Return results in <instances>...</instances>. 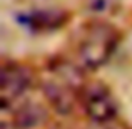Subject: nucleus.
I'll list each match as a JSON object with an SVG mask.
<instances>
[{"label":"nucleus","instance_id":"obj_2","mask_svg":"<svg viewBox=\"0 0 132 129\" xmlns=\"http://www.w3.org/2000/svg\"><path fill=\"white\" fill-rule=\"evenodd\" d=\"M119 34L112 25L104 22L89 24L82 30L80 40L77 47L79 64L84 69L94 71L104 65L116 50Z\"/></svg>","mask_w":132,"mask_h":129},{"label":"nucleus","instance_id":"obj_7","mask_svg":"<svg viewBox=\"0 0 132 129\" xmlns=\"http://www.w3.org/2000/svg\"><path fill=\"white\" fill-rule=\"evenodd\" d=\"M117 0H87V9L94 13H109L116 9Z\"/></svg>","mask_w":132,"mask_h":129},{"label":"nucleus","instance_id":"obj_1","mask_svg":"<svg viewBox=\"0 0 132 129\" xmlns=\"http://www.w3.org/2000/svg\"><path fill=\"white\" fill-rule=\"evenodd\" d=\"M82 89V75L75 65L69 62H55L50 65L44 82V92L57 112L70 114L75 104L80 102Z\"/></svg>","mask_w":132,"mask_h":129},{"label":"nucleus","instance_id":"obj_5","mask_svg":"<svg viewBox=\"0 0 132 129\" xmlns=\"http://www.w3.org/2000/svg\"><path fill=\"white\" fill-rule=\"evenodd\" d=\"M67 20V13L60 10H42L20 17V22L25 24L32 30H50L57 29Z\"/></svg>","mask_w":132,"mask_h":129},{"label":"nucleus","instance_id":"obj_4","mask_svg":"<svg viewBox=\"0 0 132 129\" xmlns=\"http://www.w3.org/2000/svg\"><path fill=\"white\" fill-rule=\"evenodd\" d=\"M32 84V74L22 64L5 62L0 69V99L2 109H7L13 101L29 90Z\"/></svg>","mask_w":132,"mask_h":129},{"label":"nucleus","instance_id":"obj_3","mask_svg":"<svg viewBox=\"0 0 132 129\" xmlns=\"http://www.w3.org/2000/svg\"><path fill=\"white\" fill-rule=\"evenodd\" d=\"M80 104L87 117L95 124H109L117 116V101L109 87L102 82H90L84 86Z\"/></svg>","mask_w":132,"mask_h":129},{"label":"nucleus","instance_id":"obj_6","mask_svg":"<svg viewBox=\"0 0 132 129\" xmlns=\"http://www.w3.org/2000/svg\"><path fill=\"white\" fill-rule=\"evenodd\" d=\"M44 119V112L40 107L34 106V104H27L17 109L15 117H12V126L15 124L17 129H29L39 124Z\"/></svg>","mask_w":132,"mask_h":129},{"label":"nucleus","instance_id":"obj_8","mask_svg":"<svg viewBox=\"0 0 132 129\" xmlns=\"http://www.w3.org/2000/svg\"><path fill=\"white\" fill-rule=\"evenodd\" d=\"M105 129H129V127L124 126V124H119V123H109L105 126Z\"/></svg>","mask_w":132,"mask_h":129}]
</instances>
